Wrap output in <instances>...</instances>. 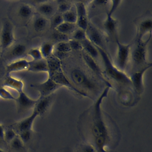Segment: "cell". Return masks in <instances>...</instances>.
Listing matches in <instances>:
<instances>
[{
	"instance_id": "cell-1",
	"label": "cell",
	"mask_w": 152,
	"mask_h": 152,
	"mask_svg": "<svg viewBox=\"0 0 152 152\" xmlns=\"http://www.w3.org/2000/svg\"><path fill=\"white\" fill-rule=\"evenodd\" d=\"M109 87H106L102 92L93 106L87 116V136L89 141L88 144L91 145L98 151H106L105 148L112 147L113 142L112 129L109 128L107 123L105 121L104 115L102 110L101 105L104 98L106 97Z\"/></svg>"
},
{
	"instance_id": "cell-2",
	"label": "cell",
	"mask_w": 152,
	"mask_h": 152,
	"mask_svg": "<svg viewBox=\"0 0 152 152\" xmlns=\"http://www.w3.org/2000/svg\"><path fill=\"white\" fill-rule=\"evenodd\" d=\"M69 78L72 84L80 91L86 94V91L95 92L98 90L97 83L83 69L75 67L69 72Z\"/></svg>"
},
{
	"instance_id": "cell-3",
	"label": "cell",
	"mask_w": 152,
	"mask_h": 152,
	"mask_svg": "<svg viewBox=\"0 0 152 152\" xmlns=\"http://www.w3.org/2000/svg\"><path fill=\"white\" fill-rule=\"evenodd\" d=\"M96 48L104 65V74H106L109 78L119 84L125 86H131L129 77L124 72L120 71L113 64L106 50L99 47Z\"/></svg>"
},
{
	"instance_id": "cell-4",
	"label": "cell",
	"mask_w": 152,
	"mask_h": 152,
	"mask_svg": "<svg viewBox=\"0 0 152 152\" xmlns=\"http://www.w3.org/2000/svg\"><path fill=\"white\" fill-rule=\"evenodd\" d=\"M151 36V34L150 35L148 39L145 41L142 39L135 40V46L131 53L132 62L135 66H141L140 68H142L148 64L146 61L147 46L150 40Z\"/></svg>"
},
{
	"instance_id": "cell-5",
	"label": "cell",
	"mask_w": 152,
	"mask_h": 152,
	"mask_svg": "<svg viewBox=\"0 0 152 152\" xmlns=\"http://www.w3.org/2000/svg\"><path fill=\"white\" fill-rule=\"evenodd\" d=\"M117 45V53L116 58V66L121 71H124L128 62L130 54V45H125L121 43L116 36Z\"/></svg>"
},
{
	"instance_id": "cell-6",
	"label": "cell",
	"mask_w": 152,
	"mask_h": 152,
	"mask_svg": "<svg viewBox=\"0 0 152 152\" xmlns=\"http://www.w3.org/2000/svg\"><path fill=\"white\" fill-rule=\"evenodd\" d=\"M15 40L14 35L13 26L11 23L8 20H5L0 33V47L2 50L10 48Z\"/></svg>"
},
{
	"instance_id": "cell-7",
	"label": "cell",
	"mask_w": 152,
	"mask_h": 152,
	"mask_svg": "<svg viewBox=\"0 0 152 152\" xmlns=\"http://www.w3.org/2000/svg\"><path fill=\"white\" fill-rule=\"evenodd\" d=\"M31 87L39 91L40 94L39 98L51 96L56 90L61 87L60 86L57 84L49 77L43 83L31 84Z\"/></svg>"
},
{
	"instance_id": "cell-8",
	"label": "cell",
	"mask_w": 152,
	"mask_h": 152,
	"mask_svg": "<svg viewBox=\"0 0 152 152\" xmlns=\"http://www.w3.org/2000/svg\"><path fill=\"white\" fill-rule=\"evenodd\" d=\"M48 77L50 78L53 81H55L57 84H58L61 87L65 86L81 96L85 97L88 96L87 94L84 93L81 91H80L76 87H75V86L72 84L69 79L65 75L62 69H61L52 74H49Z\"/></svg>"
},
{
	"instance_id": "cell-9",
	"label": "cell",
	"mask_w": 152,
	"mask_h": 152,
	"mask_svg": "<svg viewBox=\"0 0 152 152\" xmlns=\"http://www.w3.org/2000/svg\"><path fill=\"white\" fill-rule=\"evenodd\" d=\"M151 63H148L145 66L134 71L129 77L131 85L133 86L135 90L138 94H141L143 92V75L145 72L151 66Z\"/></svg>"
},
{
	"instance_id": "cell-10",
	"label": "cell",
	"mask_w": 152,
	"mask_h": 152,
	"mask_svg": "<svg viewBox=\"0 0 152 152\" xmlns=\"http://www.w3.org/2000/svg\"><path fill=\"white\" fill-rule=\"evenodd\" d=\"M75 6L77 14L76 25L78 28L86 31L89 23L86 6L82 1L76 2Z\"/></svg>"
},
{
	"instance_id": "cell-11",
	"label": "cell",
	"mask_w": 152,
	"mask_h": 152,
	"mask_svg": "<svg viewBox=\"0 0 152 152\" xmlns=\"http://www.w3.org/2000/svg\"><path fill=\"white\" fill-rule=\"evenodd\" d=\"M82 56L85 64L90 68V69L92 72H93L97 76H98L100 80L103 81L104 82V84L107 85V87H112L110 83L106 80L104 76V72L101 69L96 61L90 55H88L87 53H86L84 50L82 52Z\"/></svg>"
},
{
	"instance_id": "cell-12",
	"label": "cell",
	"mask_w": 152,
	"mask_h": 152,
	"mask_svg": "<svg viewBox=\"0 0 152 152\" xmlns=\"http://www.w3.org/2000/svg\"><path fill=\"white\" fill-rule=\"evenodd\" d=\"M86 33L87 38L95 46L104 49V38L103 34L98 28L89 23Z\"/></svg>"
},
{
	"instance_id": "cell-13",
	"label": "cell",
	"mask_w": 152,
	"mask_h": 152,
	"mask_svg": "<svg viewBox=\"0 0 152 152\" xmlns=\"http://www.w3.org/2000/svg\"><path fill=\"white\" fill-rule=\"evenodd\" d=\"M37 116H39L37 113L33 110V113L29 116L13 125L12 128L15 131L17 134L26 131H32L33 124Z\"/></svg>"
},
{
	"instance_id": "cell-14",
	"label": "cell",
	"mask_w": 152,
	"mask_h": 152,
	"mask_svg": "<svg viewBox=\"0 0 152 152\" xmlns=\"http://www.w3.org/2000/svg\"><path fill=\"white\" fill-rule=\"evenodd\" d=\"M15 101L16 102L17 109L19 112L26 111L34 107L37 102V100L31 99L24 91L18 93V96Z\"/></svg>"
},
{
	"instance_id": "cell-15",
	"label": "cell",
	"mask_w": 152,
	"mask_h": 152,
	"mask_svg": "<svg viewBox=\"0 0 152 152\" xmlns=\"http://www.w3.org/2000/svg\"><path fill=\"white\" fill-rule=\"evenodd\" d=\"M37 9L40 15L48 19L56 13L57 4L53 1H44L38 5Z\"/></svg>"
},
{
	"instance_id": "cell-16",
	"label": "cell",
	"mask_w": 152,
	"mask_h": 152,
	"mask_svg": "<svg viewBox=\"0 0 152 152\" xmlns=\"http://www.w3.org/2000/svg\"><path fill=\"white\" fill-rule=\"evenodd\" d=\"M152 21L151 18H146L141 20L137 24V32L135 40H142L147 34L151 33Z\"/></svg>"
},
{
	"instance_id": "cell-17",
	"label": "cell",
	"mask_w": 152,
	"mask_h": 152,
	"mask_svg": "<svg viewBox=\"0 0 152 152\" xmlns=\"http://www.w3.org/2000/svg\"><path fill=\"white\" fill-rule=\"evenodd\" d=\"M29 66V61L26 59H18L7 65V75H10L14 72L27 70Z\"/></svg>"
},
{
	"instance_id": "cell-18",
	"label": "cell",
	"mask_w": 152,
	"mask_h": 152,
	"mask_svg": "<svg viewBox=\"0 0 152 152\" xmlns=\"http://www.w3.org/2000/svg\"><path fill=\"white\" fill-rule=\"evenodd\" d=\"M52 95L43 98H39L37 100V102L34 107H33V110L36 111L38 115H42L45 114L49 108L52 103Z\"/></svg>"
},
{
	"instance_id": "cell-19",
	"label": "cell",
	"mask_w": 152,
	"mask_h": 152,
	"mask_svg": "<svg viewBox=\"0 0 152 152\" xmlns=\"http://www.w3.org/2000/svg\"><path fill=\"white\" fill-rule=\"evenodd\" d=\"M3 87H9L16 90L18 93L23 91L24 83L22 80L15 78L10 75H7L3 83Z\"/></svg>"
},
{
	"instance_id": "cell-20",
	"label": "cell",
	"mask_w": 152,
	"mask_h": 152,
	"mask_svg": "<svg viewBox=\"0 0 152 152\" xmlns=\"http://www.w3.org/2000/svg\"><path fill=\"white\" fill-rule=\"evenodd\" d=\"M27 70L34 72H48V66L46 60L45 59H42L38 61H29V66Z\"/></svg>"
},
{
	"instance_id": "cell-21",
	"label": "cell",
	"mask_w": 152,
	"mask_h": 152,
	"mask_svg": "<svg viewBox=\"0 0 152 152\" xmlns=\"http://www.w3.org/2000/svg\"><path fill=\"white\" fill-rule=\"evenodd\" d=\"M112 14L109 11L107 12L106 18L103 23L104 28L107 33L110 35H114L116 31L117 21L112 17Z\"/></svg>"
},
{
	"instance_id": "cell-22",
	"label": "cell",
	"mask_w": 152,
	"mask_h": 152,
	"mask_svg": "<svg viewBox=\"0 0 152 152\" xmlns=\"http://www.w3.org/2000/svg\"><path fill=\"white\" fill-rule=\"evenodd\" d=\"M80 42L83 46V50L96 61L100 56L97 48L88 39H86Z\"/></svg>"
},
{
	"instance_id": "cell-23",
	"label": "cell",
	"mask_w": 152,
	"mask_h": 152,
	"mask_svg": "<svg viewBox=\"0 0 152 152\" xmlns=\"http://www.w3.org/2000/svg\"><path fill=\"white\" fill-rule=\"evenodd\" d=\"M49 25L50 21L40 15L36 16L33 22V28L37 32L43 31Z\"/></svg>"
},
{
	"instance_id": "cell-24",
	"label": "cell",
	"mask_w": 152,
	"mask_h": 152,
	"mask_svg": "<svg viewBox=\"0 0 152 152\" xmlns=\"http://www.w3.org/2000/svg\"><path fill=\"white\" fill-rule=\"evenodd\" d=\"M46 60L48 66V74H50L62 69V64L60 59L55 55H52Z\"/></svg>"
},
{
	"instance_id": "cell-25",
	"label": "cell",
	"mask_w": 152,
	"mask_h": 152,
	"mask_svg": "<svg viewBox=\"0 0 152 152\" xmlns=\"http://www.w3.org/2000/svg\"><path fill=\"white\" fill-rule=\"evenodd\" d=\"M17 13L21 18L23 20H28L33 16L34 14V9L29 4H22L18 7Z\"/></svg>"
},
{
	"instance_id": "cell-26",
	"label": "cell",
	"mask_w": 152,
	"mask_h": 152,
	"mask_svg": "<svg viewBox=\"0 0 152 152\" xmlns=\"http://www.w3.org/2000/svg\"><path fill=\"white\" fill-rule=\"evenodd\" d=\"M77 28L78 27L76 24H72V23L63 22L62 24L58 26L55 30V31L59 33L68 35L71 33L72 34Z\"/></svg>"
},
{
	"instance_id": "cell-27",
	"label": "cell",
	"mask_w": 152,
	"mask_h": 152,
	"mask_svg": "<svg viewBox=\"0 0 152 152\" xmlns=\"http://www.w3.org/2000/svg\"><path fill=\"white\" fill-rule=\"evenodd\" d=\"M54 45L50 42H43L40 48L42 57L43 59H48L51 56L53 53L54 50Z\"/></svg>"
},
{
	"instance_id": "cell-28",
	"label": "cell",
	"mask_w": 152,
	"mask_h": 152,
	"mask_svg": "<svg viewBox=\"0 0 152 152\" xmlns=\"http://www.w3.org/2000/svg\"><path fill=\"white\" fill-rule=\"evenodd\" d=\"M26 46L24 44L18 43L15 45L11 49L10 55L14 58H20L23 56L26 53Z\"/></svg>"
},
{
	"instance_id": "cell-29",
	"label": "cell",
	"mask_w": 152,
	"mask_h": 152,
	"mask_svg": "<svg viewBox=\"0 0 152 152\" xmlns=\"http://www.w3.org/2000/svg\"><path fill=\"white\" fill-rule=\"evenodd\" d=\"M64 22L76 24L77 22V14L75 10H72V8L62 14Z\"/></svg>"
},
{
	"instance_id": "cell-30",
	"label": "cell",
	"mask_w": 152,
	"mask_h": 152,
	"mask_svg": "<svg viewBox=\"0 0 152 152\" xmlns=\"http://www.w3.org/2000/svg\"><path fill=\"white\" fill-rule=\"evenodd\" d=\"M55 49L58 55H61L69 53L71 51V48L68 42H58L56 45Z\"/></svg>"
},
{
	"instance_id": "cell-31",
	"label": "cell",
	"mask_w": 152,
	"mask_h": 152,
	"mask_svg": "<svg viewBox=\"0 0 152 152\" xmlns=\"http://www.w3.org/2000/svg\"><path fill=\"white\" fill-rule=\"evenodd\" d=\"M72 8V4L69 1H60L57 2V12L59 14H64Z\"/></svg>"
},
{
	"instance_id": "cell-32",
	"label": "cell",
	"mask_w": 152,
	"mask_h": 152,
	"mask_svg": "<svg viewBox=\"0 0 152 152\" xmlns=\"http://www.w3.org/2000/svg\"><path fill=\"white\" fill-rule=\"evenodd\" d=\"M9 144L11 148L15 151L21 150L24 147V143L18 135L14 139H12Z\"/></svg>"
},
{
	"instance_id": "cell-33",
	"label": "cell",
	"mask_w": 152,
	"mask_h": 152,
	"mask_svg": "<svg viewBox=\"0 0 152 152\" xmlns=\"http://www.w3.org/2000/svg\"><path fill=\"white\" fill-rule=\"evenodd\" d=\"M72 39L78 40L79 42H81V41L87 39L86 31L83 29L77 28L72 33Z\"/></svg>"
},
{
	"instance_id": "cell-34",
	"label": "cell",
	"mask_w": 152,
	"mask_h": 152,
	"mask_svg": "<svg viewBox=\"0 0 152 152\" xmlns=\"http://www.w3.org/2000/svg\"><path fill=\"white\" fill-rule=\"evenodd\" d=\"M52 19L50 21V26L53 28L55 29L58 26L64 22V20L61 14L56 13L53 16H52Z\"/></svg>"
},
{
	"instance_id": "cell-35",
	"label": "cell",
	"mask_w": 152,
	"mask_h": 152,
	"mask_svg": "<svg viewBox=\"0 0 152 152\" xmlns=\"http://www.w3.org/2000/svg\"><path fill=\"white\" fill-rule=\"evenodd\" d=\"M27 55L33 59V61H38L43 59L40 50V48H34L30 49L27 52Z\"/></svg>"
},
{
	"instance_id": "cell-36",
	"label": "cell",
	"mask_w": 152,
	"mask_h": 152,
	"mask_svg": "<svg viewBox=\"0 0 152 152\" xmlns=\"http://www.w3.org/2000/svg\"><path fill=\"white\" fill-rule=\"evenodd\" d=\"M17 135V133L12 128H9L4 131V140L5 142L10 143V141Z\"/></svg>"
},
{
	"instance_id": "cell-37",
	"label": "cell",
	"mask_w": 152,
	"mask_h": 152,
	"mask_svg": "<svg viewBox=\"0 0 152 152\" xmlns=\"http://www.w3.org/2000/svg\"><path fill=\"white\" fill-rule=\"evenodd\" d=\"M0 97L5 100H15L16 99V97H14L13 95L4 87H0Z\"/></svg>"
},
{
	"instance_id": "cell-38",
	"label": "cell",
	"mask_w": 152,
	"mask_h": 152,
	"mask_svg": "<svg viewBox=\"0 0 152 152\" xmlns=\"http://www.w3.org/2000/svg\"><path fill=\"white\" fill-rule=\"evenodd\" d=\"M75 152H96V149L88 143L83 144L77 148Z\"/></svg>"
},
{
	"instance_id": "cell-39",
	"label": "cell",
	"mask_w": 152,
	"mask_h": 152,
	"mask_svg": "<svg viewBox=\"0 0 152 152\" xmlns=\"http://www.w3.org/2000/svg\"><path fill=\"white\" fill-rule=\"evenodd\" d=\"M69 45L71 48V50H76V51H81L83 50V46L80 42L74 40V39H69L68 41Z\"/></svg>"
},
{
	"instance_id": "cell-40",
	"label": "cell",
	"mask_w": 152,
	"mask_h": 152,
	"mask_svg": "<svg viewBox=\"0 0 152 152\" xmlns=\"http://www.w3.org/2000/svg\"><path fill=\"white\" fill-rule=\"evenodd\" d=\"M53 38L56 41H58V42H67L69 40L68 36L66 34H62L61 33H59L56 31H55L53 34Z\"/></svg>"
},
{
	"instance_id": "cell-41",
	"label": "cell",
	"mask_w": 152,
	"mask_h": 152,
	"mask_svg": "<svg viewBox=\"0 0 152 152\" xmlns=\"http://www.w3.org/2000/svg\"><path fill=\"white\" fill-rule=\"evenodd\" d=\"M4 127L2 125L0 124V139H1L2 140L4 141Z\"/></svg>"
},
{
	"instance_id": "cell-42",
	"label": "cell",
	"mask_w": 152,
	"mask_h": 152,
	"mask_svg": "<svg viewBox=\"0 0 152 152\" xmlns=\"http://www.w3.org/2000/svg\"><path fill=\"white\" fill-rule=\"evenodd\" d=\"M3 142H5V141H3V140H2L1 139H0V148H1V145H2Z\"/></svg>"
},
{
	"instance_id": "cell-43",
	"label": "cell",
	"mask_w": 152,
	"mask_h": 152,
	"mask_svg": "<svg viewBox=\"0 0 152 152\" xmlns=\"http://www.w3.org/2000/svg\"><path fill=\"white\" fill-rule=\"evenodd\" d=\"M0 152H5V151L3 149H2L1 148H0Z\"/></svg>"
},
{
	"instance_id": "cell-44",
	"label": "cell",
	"mask_w": 152,
	"mask_h": 152,
	"mask_svg": "<svg viewBox=\"0 0 152 152\" xmlns=\"http://www.w3.org/2000/svg\"><path fill=\"white\" fill-rule=\"evenodd\" d=\"M98 152H107L106 151H98Z\"/></svg>"
},
{
	"instance_id": "cell-45",
	"label": "cell",
	"mask_w": 152,
	"mask_h": 152,
	"mask_svg": "<svg viewBox=\"0 0 152 152\" xmlns=\"http://www.w3.org/2000/svg\"><path fill=\"white\" fill-rule=\"evenodd\" d=\"M0 53H1V52H0Z\"/></svg>"
}]
</instances>
